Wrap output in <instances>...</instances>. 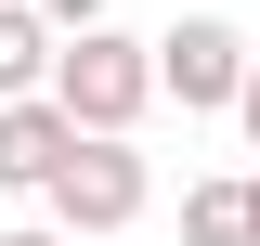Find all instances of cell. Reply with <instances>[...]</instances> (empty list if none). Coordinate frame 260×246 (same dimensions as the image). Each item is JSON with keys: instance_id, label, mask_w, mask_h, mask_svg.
Segmentation results:
<instances>
[{"instance_id": "obj_3", "label": "cell", "mask_w": 260, "mask_h": 246, "mask_svg": "<svg viewBox=\"0 0 260 246\" xmlns=\"http://www.w3.org/2000/svg\"><path fill=\"white\" fill-rule=\"evenodd\" d=\"M156 91L182 104V117H234V91H247V39H234L221 13H182V26L156 39Z\"/></svg>"}, {"instance_id": "obj_5", "label": "cell", "mask_w": 260, "mask_h": 246, "mask_svg": "<svg viewBox=\"0 0 260 246\" xmlns=\"http://www.w3.org/2000/svg\"><path fill=\"white\" fill-rule=\"evenodd\" d=\"M52 52H65V39L39 26L26 0H0V104H39V91H52Z\"/></svg>"}, {"instance_id": "obj_2", "label": "cell", "mask_w": 260, "mask_h": 246, "mask_svg": "<svg viewBox=\"0 0 260 246\" xmlns=\"http://www.w3.org/2000/svg\"><path fill=\"white\" fill-rule=\"evenodd\" d=\"M143 194H156V169H143L130 143H78V155H65V182L39 194V208H52V233L78 246V233H130Z\"/></svg>"}, {"instance_id": "obj_7", "label": "cell", "mask_w": 260, "mask_h": 246, "mask_svg": "<svg viewBox=\"0 0 260 246\" xmlns=\"http://www.w3.org/2000/svg\"><path fill=\"white\" fill-rule=\"evenodd\" d=\"M26 13H39L52 39H91V26H104V0H26Z\"/></svg>"}, {"instance_id": "obj_9", "label": "cell", "mask_w": 260, "mask_h": 246, "mask_svg": "<svg viewBox=\"0 0 260 246\" xmlns=\"http://www.w3.org/2000/svg\"><path fill=\"white\" fill-rule=\"evenodd\" d=\"M0 246H65V233H52V220H26V233H0Z\"/></svg>"}, {"instance_id": "obj_8", "label": "cell", "mask_w": 260, "mask_h": 246, "mask_svg": "<svg viewBox=\"0 0 260 246\" xmlns=\"http://www.w3.org/2000/svg\"><path fill=\"white\" fill-rule=\"evenodd\" d=\"M234 117H247V143H260V65H247V91H234Z\"/></svg>"}, {"instance_id": "obj_10", "label": "cell", "mask_w": 260, "mask_h": 246, "mask_svg": "<svg viewBox=\"0 0 260 246\" xmlns=\"http://www.w3.org/2000/svg\"><path fill=\"white\" fill-rule=\"evenodd\" d=\"M234 194H247V246H260V169H247V182H234Z\"/></svg>"}, {"instance_id": "obj_6", "label": "cell", "mask_w": 260, "mask_h": 246, "mask_svg": "<svg viewBox=\"0 0 260 246\" xmlns=\"http://www.w3.org/2000/svg\"><path fill=\"white\" fill-rule=\"evenodd\" d=\"M182 246H247V194L234 182H195L182 194Z\"/></svg>"}, {"instance_id": "obj_4", "label": "cell", "mask_w": 260, "mask_h": 246, "mask_svg": "<svg viewBox=\"0 0 260 246\" xmlns=\"http://www.w3.org/2000/svg\"><path fill=\"white\" fill-rule=\"evenodd\" d=\"M65 155H78V130L52 117V91L39 104H0V194H52Z\"/></svg>"}, {"instance_id": "obj_1", "label": "cell", "mask_w": 260, "mask_h": 246, "mask_svg": "<svg viewBox=\"0 0 260 246\" xmlns=\"http://www.w3.org/2000/svg\"><path fill=\"white\" fill-rule=\"evenodd\" d=\"M143 104H156V39L91 26V39H65V52H52V117L78 130V143H130Z\"/></svg>"}]
</instances>
